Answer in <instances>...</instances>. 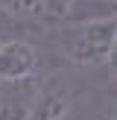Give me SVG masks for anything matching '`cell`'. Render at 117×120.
<instances>
[{"label": "cell", "instance_id": "cell-1", "mask_svg": "<svg viewBox=\"0 0 117 120\" xmlns=\"http://www.w3.org/2000/svg\"><path fill=\"white\" fill-rule=\"evenodd\" d=\"M117 29V18H94V21H76L58 32L62 53L70 64L79 68H94L105 64L111 38Z\"/></svg>", "mask_w": 117, "mask_h": 120}, {"label": "cell", "instance_id": "cell-2", "mask_svg": "<svg viewBox=\"0 0 117 120\" xmlns=\"http://www.w3.org/2000/svg\"><path fill=\"white\" fill-rule=\"evenodd\" d=\"M38 70V50L29 41H0V82H29Z\"/></svg>", "mask_w": 117, "mask_h": 120}, {"label": "cell", "instance_id": "cell-3", "mask_svg": "<svg viewBox=\"0 0 117 120\" xmlns=\"http://www.w3.org/2000/svg\"><path fill=\"white\" fill-rule=\"evenodd\" d=\"M67 111H70V88L64 82L53 79L35 94L23 120H64Z\"/></svg>", "mask_w": 117, "mask_h": 120}, {"label": "cell", "instance_id": "cell-4", "mask_svg": "<svg viewBox=\"0 0 117 120\" xmlns=\"http://www.w3.org/2000/svg\"><path fill=\"white\" fill-rule=\"evenodd\" d=\"M0 9L9 12L12 18H41L44 0H0Z\"/></svg>", "mask_w": 117, "mask_h": 120}, {"label": "cell", "instance_id": "cell-5", "mask_svg": "<svg viewBox=\"0 0 117 120\" xmlns=\"http://www.w3.org/2000/svg\"><path fill=\"white\" fill-rule=\"evenodd\" d=\"M105 68L108 73L117 79V29H114V38H111V47H108V56H105Z\"/></svg>", "mask_w": 117, "mask_h": 120}, {"label": "cell", "instance_id": "cell-6", "mask_svg": "<svg viewBox=\"0 0 117 120\" xmlns=\"http://www.w3.org/2000/svg\"><path fill=\"white\" fill-rule=\"evenodd\" d=\"M105 120H117V109H111V111H108V117H105Z\"/></svg>", "mask_w": 117, "mask_h": 120}]
</instances>
